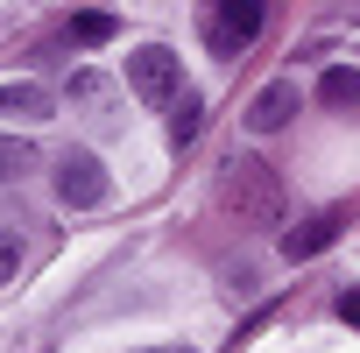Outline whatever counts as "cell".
Here are the masks:
<instances>
[{
    "label": "cell",
    "instance_id": "8fae6325",
    "mask_svg": "<svg viewBox=\"0 0 360 353\" xmlns=\"http://www.w3.org/2000/svg\"><path fill=\"white\" fill-rule=\"evenodd\" d=\"M22 169H29V141L0 134V184H8V176H22Z\"/></svg>",
    "mask_w": 360,
    "mask_h": 353
},
{
    "label": "cell",
    "instance_id": "4fadbf2b",
    "mask_svg": "<svg viewBox=\"0 0 360 353\" xmlns=\"http://www.w3.org/2000/svg\"><path fill=\"white\" fill-rule=\"evenodd\" d=\"M339 318H346V325L360 332V290H346V297H339Z\"/></svg>",
    "mask_w": 360,
    "mask_h": 353
},
{
    "label": "cell",
    "instance_id": "3957f363",
    "mask_svg": "<svg viewBox=\"0 0 360 353\" xmlns=\"http://www.w3.org/2000/svg\"><path fill=\"white\" fill-rule=\"evenodd\" d=\"M113 198V176H106V162L92 155V148H71V155H57V205H71V212H92V205H106Z\"/></svg>",
    "mask_w": 360,
    "mask_h": 353
},
{
    "label": "cell",
    "instance_id": "6da1fadb",
    "mask_svg": "<svg viewBox=\"0 0 360 353\" xmlns=\"http://www.w3.org/2000/svg\"><path fill=\"white\" fill-rule=\"evenodd\" d=\"M127 92H134L141 106L169 113L176 99H184V64H176V50H169V43H141V50H127Z\"/></svg>",
    "mask_w": 360,
    "mask_h": 353
},
{
    "label": "cell",
    "instance_id": "30bf717a",
    "mask_svg": "<svg viewBox=\"0 0 360 353\" xmlns=\"http://www.w3.org/2000/svg\"><path fill=\"white\" fill-rule=\"evenodd\" d=\"M191 134H198V99L184 92V99H176V106H169V141H176V148H184Z\"/></svg>",
    "mask_w": 360,
    "mask_h": 353
},
{
    "label": "cell",
    "instance_id": "5b68a950",
    "mask_svg": "<svg viewBox=\"0 0 360 353\" xmlns=\"http://www.w3.org/2000/svg\"><path fill=\"white\" fill-rule=\"evenodd\" d=\"M290 113H297V78H276V85L255 92L248 127H255V134H276V127H290Z\"/></svg>",
    "mask_w": 360,
    "mask_h": 353
},
{
    "label": "cell",
    "instance_id": "ba28073f",
    "mask_svg": "<svg viewBox=\"0 0 360 353\" xmlns=\"http://www.w3.org/2000/svg\"><path fill=\"white\" fill-rule=\"evenodd\" d=\"M332 233H339V219L325 212V219H311L304 233H290V240H283V255H290V262H304V255H318V248H332Z\"/></svg>",
    "mask_w": 360,
    "mask_h": 353
},
{
    "label": "cell",
    "instance_id": "7a4b0ae2",
    "mask_svg": "<svg viewBox=\"0 0 360 353\" xmlns=\"http://www.w3.org/2000/svg\"><path fill=\"white\" fill-rule=\"evenodd\" d=\"M269 22V0H205V43L212 57H240Z\"/></svg>",
    "mask_w": 360,
    "mask_h": 353
},
{
    "label": "cell",
    "instance_id": "7c38bea8",
    "mask_svg": "<svg viewBox=\"0 0 360 353\" xmlns=\"http://www.w3.org/2000/svg\"><path fill=\"white\" fill-rule=\"evenodd\" d=\"M29 262V248H22V233H8L0 226V283H15V269Z\"/></svg>",
    "mask_w": 360,
    "mask_h": 353
},
{
    "label": "cell",
    "instance_id": "8992f818",
    "mask_svg": "<svg viewBox=\"0 0 360 353\" xmlns=\"http://www.w3.org/2000/svg\"><path fill=\"white\" fill-rule=\"evenodd\" d=\"M0 113H8V120H50L57 113V92L36 85V78H8V85H0Z\"/></svg>",
    "mask_w": 360,
    "mask_h": 353
},
{
    "label": "cell",
    "instance_id": "52a82bcc",
    "mask_svg": "<svg viewBox=\"0 0 360 353\" xmlns=\"http://www.w3.org/2000/svg\"><path fill=\"white\" fill-rule=\"evenodd\" d=\"M318 99L339 106V113H360V71H353V64H332V71L318 78Z\"/></svg>",
    "mask_w": 360,
    "mask_h": 353
},
{
    "label": "cell",
    "instance_id": "277c9868",
    "mask_svg": "<svg viewBox=\"0 0 360 353\" xmlns=\"http://www.w3.org/2000/svg\"><path fill=\"white\" fill-rule=\"evenodd\" d=\"M226 205H240L255 219H276V176H269V162H255V155L226 162Z\"/></svg>",
    "mask_w": 360,
    "mask_h": 353
},
{
    "label": "cell",
    "instance_id": "9c48e42d",
    "mask_svg": "<svg viewBox=\"0 0 360 353\" xmlns=\"http://www.w3.org/2000/svg\"><path fill=\"white\" fill-rule=\"evenodd\" d=\"M113 29H120V22L92 8V15H78V22H71V50H99V43H113Z\"/></svg>",
    "mask_w": 360,
    "mask_h": 353
}]
</instances>
